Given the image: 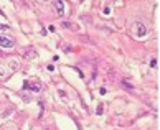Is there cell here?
Masks as SVG:
<instances>
[{
    "mask_svg": "<svg viewBox=\"0 0 160 130\" xmlns=\"http://www.w3.org/2000/svg\"><path fill=\"white\" fill-rule=\"evenodd\" d=\"M23 87H25V89H32L33 92L41 91V84H30V82H25V84H23Z\"/></svg>",
    "mask_w": 160,
    "mask_h": 130,
    "instance_id": "cell-3",
    "label": "cell"
},
{
    "mask_svg": "<svg viewBox=\"0 0 160 130\" xmlns=\"http://www.w3.org/2000/svg\"><path fill=\"white\" fill-rule=\"evenodd\" d=\"M150 66H152V68H155V66H157V61H155V59H152V61H150Z\"/></svg>",
    "mask_w": 160,
    "mask_h": 130,
    "instance_id": "cell-6",
    "label": "cell"
},
{
    "mask_svg": "<svg viewBox=\"0 0 160 130\" xmlns=\"http://www.w3.org/2000/svg\"><path fill=\"white\" fill-rule=\"evenodd\" d=\"M12 46H13V40L7 36H0V48H12Z\"/></svg>",
    "mask_w": 160,
    "mask_h": 130,
    "instance_id": "cell-2",
    "label": "cell"
},
{
    "mask_svg": "<svg viewBox=\"0 0 160 130\" xmlns=\"http://www.w3.org/2000/svg\"><path fill=\"white\" fill-rule=\"evenodd\" d=\"M102 111H104V105L99 104V105H97V111H96V112H97V115H101V114H102Z\"/></svg>",
    "mask_w": 160,
    "mask_h": 130,
    "instance_id": "cell-5",
    "label": "cell"
},
{
    "mask_svg": "<svg viewBox=\"0 0 160 130\" xmlns=\"http://www.w3.org/2000/svg\"><path fill=\"white\" fill-rule=\"evenodd\" d=\"M135 28H137V36H139V38H142V36H145L147 35V28H145L144 23L137 21V23H135Z\"/></svg>",
    "mask_w": 160,
    "mask_h": 130,
    "instance_id": "cell-1",
    "label": "cell"
},
{
    "mask_svg": "<svg viewBox=\"0 0 160 130\" xmlns=\"http://www.w3.org/2000/svg\"><path fill=\"white\" fill-rule=\"evenodd\" d=\"M54 5H56V10H58V13H60V15H63V13H65V3H63V2H60V0H58V2H54Z\"/></svg>",
    "mask_w": 160,
    "mask_h": 130,
    "instance_id": "cell-4",
    "label": "cell"
}]
</instances>
